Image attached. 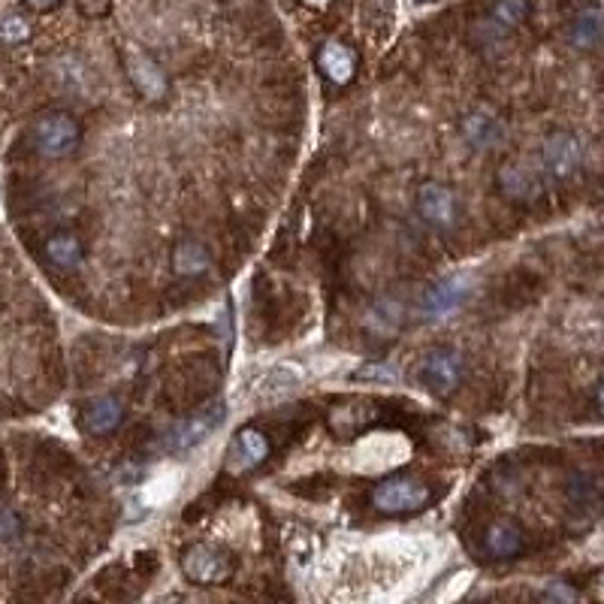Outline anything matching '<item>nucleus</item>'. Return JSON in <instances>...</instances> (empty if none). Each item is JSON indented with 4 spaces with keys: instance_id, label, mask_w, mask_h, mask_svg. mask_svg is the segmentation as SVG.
Instances as JSON below:
<instances>
[{
    "instance_id": "27",
    "label": "nucleus",
    "mask_w": 604,
    "mask_h": 604,
    "mask_svg": "<svg viewBox=\"0 0 604 604\" xmlns=\"http://www.w3.org/2000/svg\"><path fill=\"white\" fill-rule=\"evenodd\" d=\"M544 595H547V598H559V601H574V598H577V592H574L571 586H565V583H550V586L544 589Z\"/></svg>"
},
{
    "instance_id": "25",
    "label": "nucleus",
    "mask_w": 604,
    "mask_h": 604,
    "mask_svg": "<svg viewBox=\"0 0 604 604\" xmlns=\"http://www.w3.org/2000/svg\"><path fill=\"white\" fill-rule=\"evenodd\" d=\"M357 381H396V372L381 363H366L360 372H354Z\"/></svg>"
},
{
    "instance_id": "30",
    "label": "nucleus",
    "mask_w": 604,
    "mask_h": 604,
    "mask_svg": "<svg viewBox=\"0 0 604 604\" xmlns=\"http://www.w3.org/2000/svg\"><path fill=\"white\" fill-rule=\"evenodd\" d=\"M595 402H598V411L604 414V381H601L598 390H595Z\"/></svg>"
},
{
    "instance_id": "22",
    "label": "nucleus",
    "mask_w": 604,
    "mask_h": 604,
    "mask_svg": "<svg viewBox=\"0 0 604 604\" xmlns=\"http://www.w3.org/2000/svg\"><path fill=\"white\" fill-rule=\"evenodd\" d=\"M526 19H529V0H496L490 10V22L505 31L523 25Z\"/></svg>"
},
{
    "instance_id": "1",
    "label": "nucleus",
    "mask_w": 604,
    "mask_h": 604,
    "mask_svg": "<svg viewBox=\"0 0 604 604\" xmlns=\"http://www.w3.org/2000/svg\"><path fill=\"white\" fill-rule=\"evenodd\" d=\"M31 142L37 148V155L61 161V158H70L73 151L79 148L82 127H79V121L70 112H49V115H43V118L34 121Z\"/></svg>"
},
{
    "instance_id": "5",
    "label": "nucleus",
    "mask_w": 604,
    "mask_h": 604,
    "mask_svg": "<svg viewBox=\"0 0 604 604\" xmlns=\"http://www.w3.org/2000/svg\"><path fill=\"white\" fill-rule=\"evenodd\" d=\"M472 293V281L466 275H450V278H441L438 284H432L426 293H423V302H420V315L429 318V321H441L453 312H460L466 306V299Z\"/></svg>"
},
{
    "instance_id": "4",
    "label": "nucleus",
    "mask_w": 604,
    "mask_h": 604,
    "mask_svg": "<svg viewBox=\"0 0 604 604\" xmlns=\"http://www.w3.org/2000/svg\"><path fill=\"white\" fill-rule=\"evenodd\" d=\"M417 212L432 230H453L460 224V200L447 185L441 182H426L417 194Z\"/></svg>"
},
{
    "instance_id": "29",
    "label": "nucleus",
    "mask_w": 604,
    "mask_h": 604,
    "mask_svg": "<svg viewBox=\"0 0 604 604\" xmlns=\"http://www.w3.org/2000/svg\"><path fill=\"white\" fill-rule=\"evenodd\" d=\"M25 4L31 7V10H40V13H46V10H52L58 0H25Z\"/></svg>"
},
{
    "instance_id": "15",
    "label": "nucleus",
    "mask_w": 604,
    "mask_h": 604,
    "mask_svg": "<svg viewBox=\"0 0 604 604\" xmlns=\"http://www.w3.org/2000/svg\"><path fill=\"white\" fill-rule=\"evenodd\" d=\"M124 420V405L112 396H100L85 408V429L94 435H106L115 432Z\"/></svg>"
},
{
    "instance_id": "9",
    "label": "nucleus",
    "mask_w": 604,
    "mask_h": 604,
    "mask_svg": "<svg viewBox=\"0 0 604 604\" xmlns=\"http://www.w3.org/2000/svg\"><path fill=\"white\" fill-rule=\"evenodd\" d=\"M182 568L194 583H221V580L230 577L233 559L224 550L212 547V544H194V547H188V553L182 559Z\"/></svg>"
},
{
    "instance_id": "28",
    "label": "nucleus",
    "mask_w": 604,
    "mask_h": 604,
    "mask_svg": "<svg viewBox=\"0 0 604 604\" xmlns=\"http://www.w3.org/2000/svg\"><path fill=\"white\" fill-rule=\"evenodd\" d=\"M79 4H82V10H85L88 16H103V13L109 10L112 0H79Z\"/></svg>"
},
{
    "instance_id": "16",
    "label": "nucleus",
    "mask_w": 604,
    "mask_h": 604,
    "mask_svg": "<svg viewBox=\"0 0 604 604\" xmlns=\"http://www.w3.org/2000/svg\"><path fill=\"white\" fill-rule=\"evenodd\" d=\"M484 547L490 556L496 559H511L523 550V529L511 520H499L487 529V538H484Z\"/></svg>"
},
{
    "instance_id": "3",
    "label": "nucleus",
    "mask_w": 604,
    "mask_h": 604,
    "mask_svg": "<svg viewBox=\"0 0 604 604\" xmlns=\"http://www.w3.org/2000/svg\"><path fill=\"white\" fill-rule=\"evenodd\" d=\"M408 453H411V447L405 438H399L393 432H381V435H369L357 444L354 463L360 472H384V469L405 463Z\"/></svg>"
},
{
    "instance_id": "31",
    "label": "nucleus",
    "mask_w": 604,
    "mask_h": 604,
    "mask_svg": "<svg viewBox=\"0 0 604 604\" xmlns=\"http://www.w3.org/2000/svg\"><path fill=\"white\" fill-rule=\"evenodd\" d=\"M417 4H438V0H417Z\"/></svg>"
},
{
    "instance_id": "18",
    "label": "nucleus",
    "mask_w": 604,
    "mask_h": 604,
    "mask_svg": "<svg viewBox=\"0 0 604 604\" xmlns=\"http://www.w3.org/2000/svg\"><path fill=\"white\" fill-rule=\"evenodd\" d=\"M402 321H405V309L399 306L396 299L375 302V306L369 309V315H366V324H369V330L375 336H393L402 327Z\"/></svg>"
},
{
    "instance_id": "19",
    "label": "nucleus",
    "mask_w": 604,
    "mask_h": 604,
    "mask_svg": "<svg viewBox=\"0 0 604 604\" xmlns=\"http://www.w3.org/2000/svg\"><path fill=\"white\" fill-rule=\"evenodd\" d=\"M46 257L58 269H76L82 263V242L73 233H55L46 242Z\"/></svg>"
},
{
    "instance_id": "8",
    "label": "nucleus",
    "mask_w": 604,
    "mask_h": 604,
    "mask_svg": "<svg viewBox=\"0 0 604 604\" xmlns=\"http://www.w3.org/2000/svg\"><path fill=\"white\" fill-rule=\"evenodd\" d=\"M124 70L133 82V88L145 97V100H161L170 91L167 73L161 70V64L155 58H148L139 49H127L124 52Z\"/></svg>"
},
{
    "instance_id": "6",
    "label": "nucleus",
    "mask_w": 604,
    "mask_h": 604,
    "mask_svg": "<svg viewBox=\"0 0 604 604\" xmlns=\"http://www.w3.org/2000/svg\"><path fill=\"white\" fill-rule=\"evenodd\" d=\"M420 381L438 396L457 390L463 381V357L453 348H432L420 363Z\"/></svg>"
},
{
    "instance_id": "11",
    "label": "nucleus",
    "mask_w": 604,
    "mask_h": 604,
    "mask_svg": "<svg viewBox=\"0 0 604 604\" xmlns=\"http://www.w3.org/2000/svg\"><path fill=\"white\" fill-rule=\"evenodd\" d=\"M502 194L514 203H535L541 194H544V179L538 170H532L529 164H520V161H508L499 176H496Z\"/></svg>"
},
{
    "instance_id": "2",
    "label": "nucleus",
    "mask_w": 604,
    "mask_h": 604,
    "mask_svg": "<svg viewBox=\"0 0 604 604\" xmlns=\"http://www.w3.org/2000/svg\"><path fill=\"white\" fill-rule=\"evenodd\" d=\"M432 502V490L417 478H387L375 487L372 505L384 514H411Z\"/></svg>"
},
{
    "instance_id": "21",
    "label": "nucleus",
    "mask_w": 604,
    "mask_h": 604,
    "mask_svg": "<svg viewBox=\"0 0 604 604\" xmlns=\"http://www.w3.org/2000/svg\"><path fill=\"white\" fill-rule=\"evenodd\" d=\"M601 34H604V16H601L598 10L580 13V16L574 19V25H571V43L580 46V49L595 46V43L601 40Z\"/></svg>"
},
{
    "instance_id": "13",
    "label": "nucleus",
    "mask_w": 604,
    "mask_h": 604,
    "mask_svg": "<svg viewBox=\"0 0 604 604\" xmlns=\"http://www.w3.org/2000/svg\"><path fill=\"white\" fill-rule=\"evenodd\" d=\"M463 136H466V142L472 145V148H493V145H499L502 142V136H505V130H502V124L490 115V112H484V109H475V112H469L466 118H463Z\"/></svg>"
},
{
    "instance_id": "10",
    "label": "nucleus",
    "mask_w": 604,
    "mask_h": 604,
    "mask_svg": "<svg viewBox=\"0 0 604 604\" xmlns=\"http://www.w3.org/2000/svg\"><path fill=\"white\" fill-rule=\"evenodd\" d=\"M221 420H224V405H221V402L212 405V408H203V411H197V414H191V417H185V420L167 435L170 450H173V453H185V450L197 447L200 441L209 438V432H215V429L221 426Z\"/></svg>"
},
{
    "instance_id": "23",
    "label": "nucleus",
    "mask_w": 604,
    "mask_h": 604,
    "mask_svg": "<svg viewBox=\"0 0 604 604\" xmlns=\"http://www.w3.org/2000/svg\"><path fill=\"white\" fill-rule=\"evenodd\" d=\"M176 490H179V472H164L145 487L142 499L145 505H167L176 496Z\"/></svg>"
},
{
    "instance_id": "26",
    "label": "nucleus",
    "mask_w": 604,
    "mask_h": 604,
    "mask_svg": "<svg viewBox=\"0 0 604 604\" xmlns=\"http://www.w3.org/2000/svg\"><path fill=\"white\" fill-rule=\"evenodd\" d=\"M19 529H22V523H19V517L13 511H0V541L16 538Z\"/></svg>"
},
{
    "instance_id": "24",
    "label": "nucleus",
    "mask_w": 604,
    "mask_h": 604,
    "mask_svg": "<svg viewBox=\"0 0 604 604\" xmlns=\"http://www.w3.org/2000/svg\"><path fill=\"white\" fill-rule=\"evenodd\" d=\"M28 37H31V25H28L22 16H7V19H0V43L16 46V43H25Z\"/></svg>"
},
{
    "instance_id": "17",
    "label": "nucleus",
    "mask_w": 604,
    "mask_h": 604,
    "mask_svg": "<svg viewBox=\"0 0 604 604\" xmlns=\"http://www.w3.org/2000/svg\"><path fill=\"white\" fill-rule=\"evenodd\" d=\"M299 387V375L287 366H275V369H266L257 384H254V396L260 399H281L287 393H293Z\"/></svg>"
},
{
    "instance_id": "20",
    "label": "nucleus",
    "mask_w": 604,
    "mask_h": 604,
    "mask_svg": "<svg viewBox=\"0 0 604 604\" xmlns=\"http://www.w3.org/2000/svg\"><path fill=\"white\" fill-rule=\"evenodd\" d=\"M233 453L242 460V466H257L269 457V438L260 432V429H242L236 435V444H233Z\"/></svg>"
},
{
    "instance_id": "12",
    "label": "nucleus",
    "mask_w": 604,
    "mask_h": 604,
    "mask_svg": "<svg viewBox=\"0 0 604 604\" xmlns=\"http://www.w3.org/2000/svg\"><path fill=\"white\" fill-rule=\"evenodd\" d=\"M318 64H321V70L330 76V82L345 85V82H351V79H354V70H357V55H354V52H351L345 43L330 40V43H324V49H321V55H318Z\"/></svg>"
},
{
    "instance_id": "7",
    "label": "nucleus",
    "mask_w": 604,
    "mask_h": 604,
    "mask_svg": "<svg viewBox=\"0 0 604 604\" xmlns=\"http://www.w3.org/2000/svg\"><path fill=\"white\" fill-rule=\"evenodd\" d=\"M541 164L553 179H571L580 164H583V145L574 133L568 130H556L544 139L541 148Z\"/></svg>"
},
{
    "instance_id": "14",
    "label": "nucleus",
    "mask_w": 604,
    "mask_h": 604,
    "mask_svg": "<svg viewBox=\"0 0 604 604\" xmlns=\"http://www.w3.org/2000/svg\"><path fill=\"white\" fill-rule=\"evenodd\" d=\"M209 266H212V254L206 251L203 242H197V239L176 242V248H173V269H176V275L197 278V275L209 272Z\"/></svg>"
}]
</instances>
